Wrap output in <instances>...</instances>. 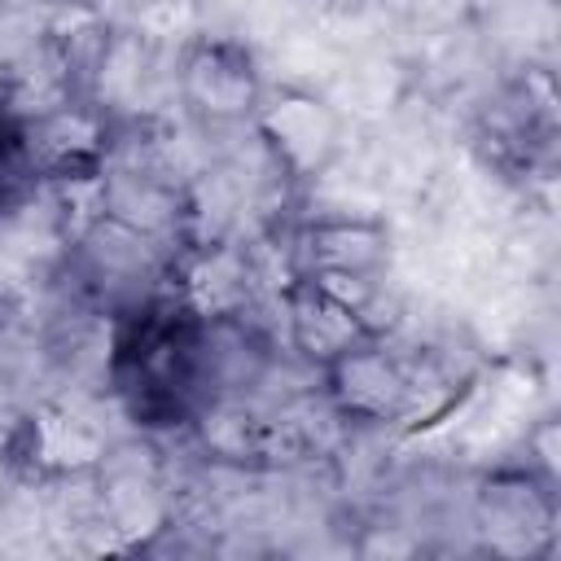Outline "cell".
<instances>
[{
  "instance_id": "cell-1",
  "label": "cell",
  "mask_w": 561,
  "mask_h": 561,
  "mask_svg": "<svg viewBox=\"0 0 561 561\" xmlns=\"http://www.w3.org/2000/svg\"><path fill=\"white\" fill-rule=\"evenodd\" d=\"M105 373L136 425L180 430L210 416L237 390L259 386L267 346L232 320H215L184 298L158 294L114 316Z\"/></svg>"
},
{
  "instance_id": "cell-2",
  "label": "cell",
  "mask_w": 561,
  "mask_h": 561,
  "mask_svg": "<svg viewBox=\"0 0 561 561\" xmlns=\"http://www.w3.org/2000/svg\"><path fill=\"white\" fill-rule=\"evenodd\" d=\"M167 272V232L127 215L105 210L70 254V280L79 298L92 311H105L110 320L158 298Z\"/></svg>"
},
{
  "instance_id": "cell-3",
  "label": "cell",
  "mask_w": 561,
  "mask_h": 561,
  "mask_svg": "<svg viewBox=\"0 0 561 561\" xmlns=\"http://www.w3.org/2000/svg\"><path fill=\"white\" fill-rule=\"evenodd\" d=\"M320 377H324V394L333 412L355 425L403 421L408 412H416L421 390H425L421 364L403 346L386 342L377 329L359 333L337 355H329L320 364Z\"/></svg>"
},
{
  "instance_id": "cell-4",
  "label": "cell",
  "mask_w": 561,
  "mask_h": 561,
  "mask_svg": "<svg viewBox=\"0 0 561 561\" xmlns=\"http://www.w3.org/2000/svg\"><path fill=\"white\" fill-rule=\"evenodd\" d=\"M473 526L491 552L535 557L552 543L557 495L539 469H500L473 491Z\"/></svg>"
},
{
  "instance_id": "cell-5",
  "label": "cell",
  "mask_w": 561,
  "mask_h": 561,
  "mask_svg": "<svg viewBox=\"0 0 561 561\" xmlns=\"http://www.w3.org/2000/svg\"><path fill=\"white\" fill-rule=\"evenodd\" d=\"M184 101L210 127L245 123L250 114H259V75L250 53H241L237 44H202L197 53H188Z\"/></svg>"
},
{
  "instance_id": "cell-6",
  "label": "cell",
  "mask_w": 561,
  "mask_h": 561,
  "mask_svg": "<svg viewBox=\"0 0 561 561\" xmlns=\"http://www.w3.org/2000/svg\"><path fill=\"white\" fill-rule=\"evenodd\" d=\"M35 180H39V162L26 136V118L0 101V215L18 210L22 197L35 188Z\"/></svg>"
}]
</instances>
